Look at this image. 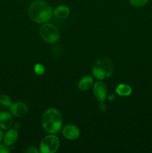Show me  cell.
Segmentation results:
<instances>
[{
	"mask_svg": "<svg viewBox=\"0 0 152 153\" xmlns=\"http://www.w3.org/2000/svg\"><path fill=\"white\" fill-rule=\"evenodd\" d=\"M31 20L37 23H44L52 18V8L43 0H36L30 4L28 10Z\"/></svg>",
	"mask_w": 152,
	"mask_h": 153,
	"instance_id": "cell-1",
	"label": "cell"
},
{
	"mask_svg": "<svg viewBox=\"0 0 152 153\" xmlns=\"http://www.w3.org/2000/svg\"><path fill=\"white\" fill-rule=\"evenodd\" d=\"M43 129L49 134L58 133L62 128L63 118L61 112L55 108H49L43 114L41 119Z\"/></svg>",
	"mask_w": 152,
	"mask_h": 153,
	"instance_id": "cell-2",
	"label": "cell"
},
{
	"mask_svg": "<svg viewBox=\"0 0 152 153\" xmlns=\"http://www.w3.org/2000/svg\"><path fill=\"white\" fill-rule=\"evenodd\" d=\"M113 63L109 58L98 59L93 64L92 68V73L94 77L98 80H105L112 76L113 73Z\"/></svg>",
	"mask_w": 152,
	"mask_h": 153,
	"instance_id": "cell-3",
	"label": "cell"
},
{
	"mask_svg": "<svg viewBox=\"0 0 152 153\" xmlns=\"http://www.w3.org/2000/svg\"><path fill=\"white\" fill-rule=\"evenodd\" d=\"M40 37L48 43H55L60 39V31L56 26L51 23H44L39 30Z\"/></svg>",
	"mask_w": 152,
	"mask_h": 153,
	"instance_id": "cell-4",
	"label": "cell"
},
{
	"mask_svg": "<svg viewBox=\"0 0 152 153\" xmlns=\"http://www.w3.org/2000/svg\"><path fill=\"white\" fill-rule=\"evenodd\" d=\"M60 146V141L56 135L51 134L46 136L41 140L40 144V152L43 153H55L58 151Z\"/></svg>",
	"mask_w": 152,
	"mask_h": 153,
	"instance_id": "cell-5",
	"label": "cell"
},
{
	"mask_svg": "<svg viewBox=\"0 0 152 153\" xmlns=\"http://www.w3.org/2000/svg\"><path fill=\"white\" fill-rule=\"evenodd\" d=\"M93 93L95 98L99 102H104L107 96V89L102 82H96L94 84Z\"/></svg>",
	"mask_w": 152,
	"mask_h": 153,
	"instance_id": "cell-6",
	"label": "cell"
},
{
	"mask_svg": "<svg viewBox=\"0 0 152 153\" xmlns=\"http://www.w3.org/2000/svg\"><path fill=\"white\" fill-rule=\"evenodd\" d=\"M9 109L10 113L16 117H23L28 113V106L22 102L12 103Z\"/></svg>",
	"mask_w": 152,
	"mask_h": 153,
	"instance_id": "cell-7",
	"label": "cell"
},
{
	"mask_svg": "<svg viewBox=\"0 0 152 153\" xmlns=\"http://www.w3.org/2000/svg\"><path fill=\"white\" fill-rule=\"evenodd\" d=\"M63 135L68 140H75L80 136V130L75 125H66L63 128Z\"/></svg>",
	"mask_w": 152,
	"mask_h": 153,
	"instance_id": "cell-8",
	"label": "cell"
},
{
	"mask_svg": "<svg viewBox=\"0 0 152 153\" xmlns=\"http://www.w3.org/2000/svg\"><path fill=\"white\" fill-rule=\"evenodd\" d=\"M13 123V118L10 114L7 111L0 113V128L3 130H7L10 128Z\"/></svg>",
	"mask_w": 152,
	"mask_h": 153,
	"instance_id": "cell-9",
	"label": "cell"
},
{
	"mask_svg": "<svg viewBox=\"0 0 152 153\" xmlns=\"http://www.w3.org/2000/svg\"><path fill=\"white\" fill-rule=\"evenodd\" d=\"M19 134L16 128H12V129L8 130L5 134L4 135L3 140H4V143L7 146H11L13 143H15L17 140Z\"/></svg>",
	"mask_w": 152,
	"mask_h": 153,
	"instance_id": "cell-10",
	"label": "cell"
},
{
	"mask_svg": "<svg viewBox=\"0 0 152 153\" xmlns=\"http://www.w3.org/2000/svg\"><path fill=\"white\" fill-rule=\"evenodd\" d=\"M93 85V78L90 76H86L82 78L78 83L79 90L82 91H87Z\"/></svg>",
	"mask_w": 152,
	"mask_h": 153,
	"instance_id": "cell-11",
	"label": "cell"
},
{
	"mask_svg": "<svg viewBox=\"0 0 152 153\" xmlns=\"http://www.w3.org/2000/svg\"><path fill=\"white\" fill-rule=\"evenodd\" d=\"M54 15L56 17L60 19H64V18L68 17L70 13V10L67 6L66 5H59L54 10Z\"/></svg>",
	"mask_w": 152,
	"mask_h": 153,
	"instance_id": "cell-12",
	"label": "cell"
},
{
	"mask_svg": "<svg viewBox=\"0 0 152 153\" xmlns=\"http://www.w3.org/2000/svg\"><path fill=\"white\" fill-rule=\"evenodd\" d=\"M116 92L121 97H128L132 93V88L126 84H119L116 86Z\"/></svg>",
	"mask_w": 152,
	"mask_h": 153,
	"instance_id": "cell-13",
	"label": "cell"
},
{
	"mask_svg": "<svg viewBox=\"0 0 152 153\" xmlns=\"http://www.w3.org/2000/svg\"><path fill=\"white\" fill-rule=\"evenodd\" d=\"M0 104L5 107H10L12 105L11 99L8 96L4 95V94L1 95L0 96Z\"/></svg>",
	"mask_w": 152,
	"mask_h": 153,
	"instance_id": "cell-14",
	"label": "cell"
},
{
	"mask_svg": "<svg viewBox=\"0 0 152 153\" xmlns=\"http://www.w3.org/2000/svg\"><path fill=\"white\" fill-rule=\"evenodd\" d=\"M131 4L136 7H140L145 5L148 3V0H130Z\"/></svg>",
	"mask_w": 152,
	"mask_h": 153,
	"instance_id": "cell-15",
	"label": "cell"
},
{
	"mask_svg": "<svg viewBox=\"0 0 152 153\" xmlns=\"http://www.w3.org/2000/svg\"><path fill=\"white\" fill-rule=\"evenodd\" d=\"M34 72H35L36 74L39 75V76H41V75H43L45 73L44 67L42 64H37L34 66Z\"/></svg>",
	"mask_w": 152,
	"mask_h": 153,
	"instance_id": "cell-16",
	"label": "cell"
},
{
	"mask_svg": "<svg viewBox=\"0 0 152 153\" xmlns=\"http://www.w3.org/2000/svg\"><path fill=\"white\" fill-rule=\"evenodd\" d=\"M8 146L4 143V144H1L0 143V153H8L10 152V149L7 147Z\"/></svg>",
	"mask_w": 152,
	"mask_h": 153,
	"instance_id": "cell-17",
	"label": "cell"
},
{
	"mask_svg": "<svg viewBox=\"0 0 152 153\" xmlns=\"http://www.w3.org/2000/svg\"><path fill=\"white\" fill-rule=\"evenodd\" d=\"M26 152H28V153H38V150H37V149H36L34 147H30L29 149H27Z\"/></svg>",
	"mask_w": 152,
	"mask_h": 153,
	"instance_id": "cell-18",
	"label": "cell"
},
{
	"mask_svg": "<svg viewBox=\"0 0 152 153\" xmlns=\"http://www.w3.org/2000/svg\"><path fill=\"white\" fill-rule=\"evenodd\" d=\"M99 108H100V109H101V111H105L106 108H105V105H104V102H100Z\"/></svg>",
	"mask_w": 152,
	"mask_h": 153,
	"instance_id": "cell-19",
	"label": "cell"
},
{
	"mask_svg": "<svg viewBox=\"0 0 152 153\" xmlns=\"http://www.w3.org/2000/svg\"><path fill=\"white\" fill-rule=\"evenodd\" d=\"M107 99H108L110 101H113V100L115 99L114 94H110V95L108 96V97H107Z\"/></svg>",
	"mask_w": 152,
	"mask_h": 153,
	"instance_id": "cell-20",
	"label": "cell"
},
{
	"mask_svg": "<svg viewBox=\"0 0 152 153\" xmlns=\"http://www.w3.org/2000/svg\"><path fill=\"white\" fill-rule=\"evenodd\" d=\"M3 137H4V134H3V131H2V130H1V128H0V142L1 141V140L3 139Z\"/></svg>",
	"mask_w": 152,
	"mask_h": 153,
	"instance_id": "cell-21",
	"label": "cell"
}]
</instances>
